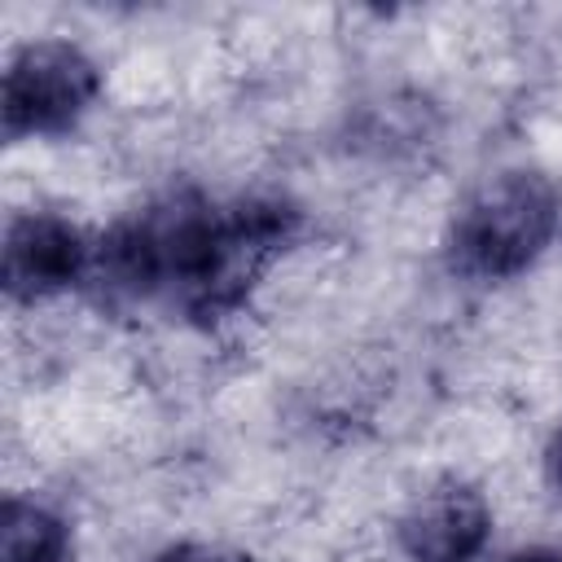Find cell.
I'll return each mask as SVG.
<instances>
[{"label": "cell", "mask_w": 562, "mask_h": 562, "mask_svg": "<svg viewBox=\"0 0 562 562\" xmlns=\"http://www.w3.org/2000/svg\"><path fill=\"white\" fill-rule=\"evenodd\" d=\"M505 562H562V549L540 544V549H522V553H514V558H505Z\"/></svg>", "instance_id": "cell-8"}, {"label": "cell", "mask_w": 562, "mask_h": 562, "mask_svg": "<svg viewBox=\"0 0 562 562\" xmlns=\"http://www.w3.org/2000/svg\"><path fill=\"white\" fill-rule=\"evenodd\" d=\"M487 531V501L465 483H439L404 509L400 549L413 562H470L483 553Z\"/></svg>", "instance_id": "cell-4"}, {"label": "cell", "mask_w": 562, "mask_h": 562, "mask_svg": "<svg viewBox=\"0 0 562 562\" xmlns=\"http://www.w3.org/2000/svg\"><path fill=\"white\" fill-rule=\"evenodd\" d=\"M101 92L97 61L66 44V40H40L13 53L4 70V136H53L66 132Z\"/></svg>", "instance_id": "cell-2"}, {"label": "cell", "mask_w": 562, "mask_h": 562, "mask_svg": "<svg viewBox=\"0 0 562 562\" xmlns=\"http://www.w3.org/2000/svg\"><path fill=\"white\" fill-rule=\"evenodd\" d=\"M544 470H549V483L562 492V426H558V435L549 439V452H544Z\"/></svg>", "instance_id": "cell-7"}, {"label": "cell", "mask_w": 562, "mask_h": 562, "mask_svg": "<svg viewBox=\"0 0 562 562\" xmlns=\"http://www.w3.org/2000/svg\"><path fill=\"white\" fill-rule=\"evenodd\" d=\"M154 562H246V558H237V553H228L220 544H193V540H184V544L162 549Z\"/></svg>", "instance_id": "cell-6"}, {"label": "cell", "mask_w": 562, "mask_h": 562, "mask_svg": "<svg viewBox=\"0 0 562 562\" xmlns=\"http://www.w3.org/2000/svg\"><path fill=\"white\" fill-rule=\"evenodd\" d=\"M70 531L40 501H4L0 518V562H66Z\"/></svg>", "instance_id": "cell-5"}, {"label": "cell", "mask_w": 562, "mask_h": 562, "mask_svg": "<svg viewBox=\"0 0 562 562\" xmlns=\"http://www.w3.org/2000/svg\"><path fill=\"white\" fill-rule=\"evenodd\" d=\"M562 220L558 189L540 171H501L479 184L452 220V268L474 281H505L540 259Z\"/></svg>", "instance_id": "cell-1"}, {"label": "cell", "mask_w": 562, "mask_h": 562, "mask_svg": "<svg viewBox=\"0 0 562 562\" xmlns=\"http://www.w3.org/2000/svg\"><path fill=\"white\" fill-rule=\"evenodd\" d=\"M92 268V246L75 224L48 211L13 215L4 228V290L13 299H48Z\"/></svg>", "instance_id": "cell-3"}]
</instances>
